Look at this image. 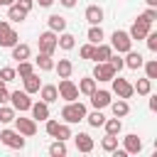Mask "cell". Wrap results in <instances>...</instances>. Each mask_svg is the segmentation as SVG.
Segmentation results:
<instances>
[{"mask_svg":"<svg viewBox=\"0 0 157 157\" xmlns=\"http://www.w3.org/2000/svg\"><path fill=\"white\" fill-rule=\"evenodd\" d=\"M15 130L20 135H25V137H32V135H37V120L34 118H17L15 115Z\"/></svg>","mask_w":157,"mask_h":157,"instance_id":"obj_9","label":"cell"},{"mask_svg":"<svg viewBox=\"0 0 157 157\" xmlns=\"http://www.w3.org/2000/svg\"><path fill=\"white\" fill-rule=\"evenodd\" d=\"M71 137H74V142H76V150H78V152L88 155V152L93 150V137H91L88 132H78V135H71Z\"/></svg>","mask_w":157,"mask_h":157,"instance_id":"obj_15","label":"cell"},{"mask_svg":"<svg viewBox=\"0 0 157 157\" xmlns=\"http://www.w3.org/2000/svg\"><path fill=\"white\" fill-rule=\"evenodd\" d=\"M93 49H96V44H83L81 49H78V54H81V59H93Z\"/></svg>","mask_w":157,"mask_h":157,"instance_id":"obj_42","label":"cell"},{"mask_svg":"<svg viewBox=\"0 0 157 157\" xmlns=\"http://www.w3.org/2000/svg\"><path fill=\"white\" fill-rule=\"evenodd\" d=\"M22 81H25V91H27L29 96H32V93H37V91L42 88V81H39V76H37L34 71H32L29 76H25Z\"/></svg>","mask_w":157,"mask_h":157,"instance_id":"obj_22","label":"cell"},{"mask_svg":"<svg viewBox=\"0 0 157 157\" xmlns=\"http://www.w3.org/2000/svg\"><path fill=\"white\" fill-rule=\"evenodd\" d=\"M123 61H125V66H128V69H132V71H137V69L145 64L142 54H140V52H132V49H130V52H125V59H123Z\"/></svg>","mask_w":157,"mask_h":157,"instance_id":"obj_16","label":"cell"},{"mask_svg":"<svg viewBox=\"0 0 157 157\" xmlns=\"http://www.w3.org/2000/svg\"><path fill=\"white\" fill-rule=\"evenodd\" d=\"M15 115H17V110H15L12 105L0 103V123H12V120H15Z\"/></svg>","mask_w":157,"mask_h":157,"instance_id":"obj_34","label":"cell"},{"mask_svg":"<svg viewBox=\"0 0 157 157\" xmlns=\"http://www.w3.org/2000/svg\"><path fill=\"white\" fill-rule=\"evenodd\" d=\"M115 147H118V135H108L105 132V137L101 140V150L103 152H113Z\"/></svg>","mask_w":157,"mask_h":157,"instance_id":"obj_35","label":"cell"},{"mask_svg":"<svg viewBox=\"0 0 157 157\" xmlns=\"http://www.w3.org/2000/svg\"><path fill=\"white\" fill-rule=\"evenodd\" d=\"M27 17V12L17 5V2H12V5H7V20H12V22H22Z\"/></svg>","mask_w":157,"mask_h":157,"instance_id":"obj_28","label":"cell"},{"mask_svg":"<svg viewBox=\"0 0 157 157\" xmlns=\"http://www.w3.org/2000/svg\"><path fill=\"white\" fill-rule=\"evenodd\" d=\"M110 110H113V115H115V118H125V115L130 113V103H128L125 98L110 101Z\"/></svg>","mask_w":157,"mask_h":157,"instance_id":"obj_20","label":"cell"},{"mask_svg":"<svg viewBox=\"0 0 157 157\" xmlns=\"http://www.w3.org/2000/svg\"><path fill=\"white\" fill-rule=\"evenodd\" d=\"M10 103H12V108H15V110L25 113V110H29L32 98H29V93H27V91H12V93H10Z\"/></svg>","mask_w":157,"mask_h":157,"instance_id":"obj_8","label":"cell"},{"mask_svg":"<svg viewBox=\"0 0 157 157\" xmlns=\"http://www.w3.org/2000/svg\"><path fill=\"white\" fill-rule=\"evenodd\" d=\"M137 17H140V20H145L147 25H152V22L157 20V7H147V10H145L142 15H137Z\"/></svg>","mask_w":157,"mask_h":157,"instance_id":"obj_40","label":"cell"},{"mask_svg":"<svg viewBox=\"0 0 157 157\" xmlns=\"http://www.w3.org/2000/svg\"><path fill=\"white\" fill-rule=\"evenodd\" d=\"M83 120H86L91 128H103V123H105V115H103V113L96 108L93 113H86V118H83Z\"/></svg>","mask_w":157,"mask_h":157,"instance_id":"obj_29","label":"cell"},{"mask_svg":"<svg viewBox=\"0 0 157 157\" xmlns=\"http://www.w3.org/2000/svg\"><path fill=\"white\" fill-rule=\"evenodd\" d=\"M49 155L52 157H64L66 155V140H54L49 145Z\"/></svg>","mask_w":157,"mask_h":157,"instance_id":"obj_33","label":"cell"},{"mask_svg":"<svg viewBox=\"0 0 157 157\" xmlns=\"http://www.w3.org/2000/svg\"><path fill=\"white\" fill-rule=\"evenodd\" d=\"M86 37H88V42H91V44H101L105 34H103L101 25H91V27H88V34H86Z\"/></svg>","mask_w":157,"mask_h":157,"instance_id":"obj_32","label":"cell"},{"mask_svg":"<svg viewBox=\"0 0 157 157\" xmlns=\"http://www.w3.org/2000/svg\"><path fill=\"white\" fill-rule=\"evenodd\" d=\"M56 32H52V29H47V32H42L39 34V39H37V44H39V52H44V54H54L59 47H56Z\"/></svg>","mask_w":157,"mask_h":157,"instance_id":"obj_4","label":"cell"},{"mask_svg":"<svg viewBox=\"0 0 157 157\" xmlns=\"http://www.w3.org/2000/svg\"><path fill=\"white\" fill-rule=\"evenodd\" d=\"M54 69H56V74H59V78H71V71H74V64H71L69 59H59V61H54Z\"/></svg>","mask_w":157,"mask_h":157,"instance_id":"obj_21","label":"cell"},{"mask_svg":"<svg viewBox=\"0 0 157 157\" xmlns=\"http://www.w3.org/2000/svg\"><path fill=\"white\" fill-rule=\"evenodd\" d=\"M12 2H15V0H0V5H5V7H7V5H12Z\"/></svg>","mask_w":157,"mask_h":157,"instance_id":"obj_50","label":"cell"},{"mask_svg":"<svg viewBox=\"0 0 157 157\" xmlns=\"http://www.w3.org/2000/svg\"><path fill=\"white\" fill-rule=\"evenodd\" d=\"M115 74H118V71H115L108 61H96V66H93V78H96V81H110Z\"/></svg>","mask_w":157,"mask_h":157,"instance_id":"obj_11","label":"cell"},{"mask_svg":"<svg viewBox=\"0 0 157 157\" xmlns=\"http://www.w3.org/2000/svg\"><path fill=\"white\" fill-rule=\"evenodd\" d=\"M37 93H39V98H42L44 103H54V101H59V91H56V86H52V83L42 86Z\"/></svg>","mask_w":157,"mask_h":157,"instance_id":"obj_19","label":"cell"},{"mask_svg":"<svg viewBox=\"0 0 157 157\" xmlns=\"http://www.w3.org/2000/svg\"><path fill=\"white\" fill-rule=\"evenodd\" d=\"M10 101V91L5 86V81H0V103H7Z\"/></svg>","mask_w":157,"mask_h":157,"instance_id":"obj_44","label":"cell"},{"mask_svg":"<svg viewBox=\"0 0 157 157\" xmlns=\"http://www.w3.org/2000/svg\"><path fill=\"white\" fill-rule=\"evenodd\" d=\"M110 83H113V93H115L118 98H125V101H128V98H132V93H135V91H132V83H130L128 78H120V76L115 74V76L110 78Z\"/></svg>","mask_w":157,"mask_h":157,"instance_id":"obj_3","label":"cell"},{"mask_svg":"<svg viewBox=\"0 0 157 157\" xmlns=\"http://www.w3.org/2000/svg\"><path fill=\"white\" fill-rule=\"evenodd\" d=\"M34 64H37L39 71H52V69H54V59H52V54H44V52H39V56L34 59Z\"/></svg>","mask_w":157,"mask_h":157,"instance_id":"obj_25","label":"cell"},{"mask_svg":"<svg viewBox=\"0 0 157 157\" xmlns=\"http://www.w3.org/2000/svg\"><path fill=\"white\" fill-rule=\"evenodd\" d=\"M15 71H17V76H20V78H25V76H29V74L34 71V64H32V61H27V59H25V61H17V69H15Z\"/></svg>","mask_w":157,"mask_h":157,"instance_id":"obj_36","label":"cell"},{"mask_svg":"<svg viewBox=\"0 0 157 157\" xmlns=\"http://www.w3.org/2000/svg\"><path fill=\"white\" fill-rule=\"evenodd\" d=\"M88 98H91V105H93V108H98V110L108 108V105H110V101H113V98H110V91H98V88H96Z\"/></svg>","mask_w":157,"mask_h":157,"instance_id":"obj_12","label":"cell"},{"mask_svg":"<svg viewBox=\"0 0 157 157\" xmlns=\"http://www.w3.org/2000/svg\"><path fill=\"white\" fill-rule=\"evenodd\" d=\"M56 47H61L64 52H69V49H74L76 47V37L71 34V32H59V37H56Z\"/></svg>","mask_w":157,"mask_h":157,"instance_id":"obj_18","label":"cell"},{"mask_svg":"<svg viewBox=\"0 0 157 157\" xmlns=\"http://www.w3.org/2000/svg\"><path fill=\"white\" fill-rule=\"evenodd\" d=\"M15 78H17V71H15L12 66H2V69H0V81L10 83V81H15Z\"/></svg>","mask_w":157,"mask_h":157,"instance_id":"obj_38","label":"cell"},{"mask_svg":"<svg viewBox=\"0 0 157 157\" xmlns=\"http://www.w3.org/2000/svg\"><path fill=\"white\" fill-rule=\"evenodd\" d=\"M150 27H152V25H147L145 20H140V17H137V20H135V22L130 25L128 34H130V39H132V42H140V39H145V37H147Z\"/></svg>","mask_w":157,"mask_h":157,"instance_id":"obj_10","label":"cell"},{"mask_svg":"<svg viewBox=\"0 0 157 157\" xmlns=\"http://www.w3.org/2000/svg\"><path fill=\"white\" fill-rule=\"evenodd\" d=\"M29 110H32V118H34V120H47V118H49V103H44V101L32 103Z\"/></svg>","mask_w":157,"mask_h":157,"instance_id":"obj_17","label":"cell"},{"mask_svg":"<svg viewBox=\"0 0 157 157\" xmlns=\"http://www.w3.org/2000/svg\"><path fill=\"white\" fill-rule=\"evenodd\" d=\"M0 142L2 145H7V147H12V150H22L25 147V135H20L17 130H2L0 132Z\"/></svg>","mask_w":157,"mask_h":157,"instance_id":"obj_6","label":"cell"},{"mask_svg":"<svg viewBox=\"0 0 157 157\" xmlns=\"http://www.w3.org/2000/svg\"><path fill=\"white\" fill-rule=\"evenodd\" d=\"M123 150H125L128 155H140V152H142V140H140L135 132H130V135L123 137Z\"/></svg>","mask_w":157,"mask_h":157,"instance_id":"obj_13","label":"cell"},{"mask_svg":"<svg viewBox=\"0 0 157 157\" xmlns=\"http://www.w3.org/2000/svg\"><path fill=\"white\" fill-rule=\"evenodd\" d=\"M17 42H20V37L10 27V22L7 20H0V47H15Z\"/></svg>","mask_w":157,"mask_h":157,"instance_id":"obj_7","label":"cell"},{"mask_svg":"<svg viewBox=\"0 0 157 157\" xmlns=\"http://www.w3.org/2000/svg\"><path fill=\"white\" fill-rule=\"evenodd\" d=\"M150 96V93H147ZM150 110H157V96H150Z\"/></svg>","mask_w":157,"mask_h":157,"instance_id":"obj_47","label":"cell"},{"mask_svg":"<svg viewBox=\"0 0 157 157\" xmlns=\"http://www.w3.org/2000/svg\"><path fill=\"white\" fill-rule=\"evenodd\" d=\"M59 2H61L64 7H74V5H76V0H59Z\"/></svg>","mask_w":157,"mask_h":157,"instance_id":"obj_48","label":"cell"},{"mask_svg":"<svg viewBox=\"0 0 157 157\" xmlns=\"http://www.w3.org/2000/svg\"><path fill=\"white\" fill-rule=\"evenodd\" d=\"M108 64H110V66H113L115 71H120V69L125 66V61L120 59V54H110V56H108Z\"/></svg>","mask_w":157,"mask_h":157,"instance_id":"obj_43","label":"cell"},{"mask_svg":"<svg viewBox=\"0 0 157 157\" xmlns=\"http://www.w3.org/2000/svg\"><path fill=\"white\" fill-rule=\"evenodd\" d=\"M71 137V130H69V123H59L56 132H54V140H69Z\"/></svg>","mask_w":157,"mask_h":157,"instance_id":"obj_39","label":"cell"},{"mask_svg":"<svg viewBox=\"0 0 157 157\" xmlns=\"http://www.w3.org/2000/svg\"><path fill=\"white\" fill-rule=\"evenodd\" d=\"M34 2H37L39 7H52V5H54V0H34Z\"/></svg>","mask_w":157,"mask_h":157,"instance_id":"obj_46","label":"cell"},{"mask_svg":"<svg viewBox=\"0 0 157 157\" xmlns=\"http://www.w3.org/2000/svg\"><path fill=\"white\" fill-rule=\"evenodd\" d=\"M113 54V49H110V44H96V49H93V61H108V56Z\"/></svg>","mask_w":157,"mask_h":157,"instance_id":"obj_24","label":"cell"},{"mask_svg":"<svg viewBox=\"0 0 157 157\" xmlns=\"http://www.w3.org/2000/svg\"><path fill=\"white\" fill-rule=\"evenodd\" d=\"M110 49L118 52V54L130 52V49H132V39H130V34H128L125 29H115V32L110 34Z\"/></svg>","mask_w":157,"mask_h":157,"instance_id":"obj_2","label":"cell"},{"mask_svg":"<svg viewBox=\"0 0 157 157\" xmlns=\"http://www.w3.org/2000/svg\"><path fill=\"white\" fill-rule=\"evenodd\" d=\"M10 49H12V59H15V61H25V59H29V47H27V44H20V42H17V44L10 47Z\"/></svg>","mask_w":157,"mask_h":157,"instance_id":"obj_30","label":"cell"},{"mask_svg":"<svg viewBox=\"0 0 157 157\" xmlns=\"http://www.w3.org/2000/svg\"><path fill=\"white\" fill-rule=\"evenodd\" d=\"M86 105L76 98V101H69L64 108H61V120L64 123H69V125H74V123H81L83 118H86Z\"/></svg>","mask_w":157,"mask_h":157,"instance_id":"obj_1","label":"cell"},{"mask_svg":"<svg viewBox=\"0 0 157 157\" xmlns=\"http://www.w3.org/2000/svg\"><path fill=\"white\" fill-rule=\"evenodd\" d=\"M56 91H59V98H64L66 103L78 98V86H76L71 78H61V81H59V86H56Z\"/></svg>","mask_w":157,"mask_h":157,"instance_id":"obj_5","label":"cell"},{"mask_svg":"<svg viewBox=\"0 0 157 157\" xmlns=\"http://www.w3.org/2000/svg\"><path fill=\"white\" fill-rule=\"evenodd\" d=\"M145 42H147V49L155 54V52H157V32H152V29H150V32H147V37H145Z\"/></svg>","mask_w":157,"mask_h":157,"instance_id":"obj_41","label":"cell"},{"mask_svg":"<svg viewBox=\"0 0 157 157\" xmlns=\"http://www.w3.org/2000/svg\"><path fill=\"white\" fill-rule=\"evenodd\" d=\"M47 25H49V29L52 32H64L66 29V17H61V15H49V20H47Z\"/></svg>","mask_w":157,"mask_h":157,"instance_id":"obj_23","label":"cell"},{"mask_svg":"<svg viewBox=\"0 0 157 157\" xmlns=\"http://www.w3.org/2000/svg\"><path fill=\"white\" fill-rule=\"evenodd\" d=\"M15 2H17V5H20L25 12H29V10L34 7V0H15Z\"/></svg>","mask_w":157,"mask_h":157,"instance_id":"obj_45","label":"cell"},{"mask_svg":"<svg viewBox=\"0 0 157 157\" xmlns=\"http://www.w3.org/2000/svg\"><path fill=\"white\" fill-rule=\"evenodd\" d=\"M147 2V7H157V0H145Z\"/></svg>","mask_w":157,"mask_h":157,"instance_id":"obj_49","label":"cell"},{"mask_svg":"<svg viewBox=\"0 0 157 157\" xmlns=\"http://www.w3.org/2000/svg\"><path fill=\"white\" fill-rule=\"evenodd\" d=\"M83 17H86V22H88V25H101V22H103V17H105V12H103V7H101V5H88V7H86V12H83Z\"/></svg>","mask_w":157,"mask_h":157,"instance_id":"obj_14","label":"cell"},{"mask_svg":"<svg viewBox=\"0 0 157 157\" xmlns=\"http://www.w3.org/2000/svg\"><path fill=\"white\" fill-rule=\"evenodd\" d=\"M93 91H96V78H93V76H86V78H81V81H78V93L91 96Z\"/></svg>","mask_w":157,"mask_h":157,"instance_id":"obj_31","label":"cell"},{"mask_svg":"<svg viewBox=\"0 0 157 157\" xmlns=\"http://www.w3.org/2000/svg\"><path fill=\"white\" fill-rule=\"evenodd\" d=\"M103 128H105V132L108 135H120V130H123V120L120 118H105V123H103Z\"/></svg>","mask_w":157,"mask_h":157,"instance_id":"obj_27","label":"cell"},{"mask_svg":"<svg viewBox=\"0 0 157 157\" xmlns=\"http://www.w3.org/2000/svg\"><path fill=\"white\" fill-rule=\"evenodd\" d=\"M132 91L137 93V96H147V93H152V81L145 76V78H137L135 83H132Z\"/></svg>","mask_w":157,"mask_h":157,"instance_id":"obj_26","label":"cell"},{"mask_svg":"<svg viewBox=\"0 0 157 157\" xmlns=\"http://www.w3.org/2000/svg\"><path fill=\"white\" fill-rule=\"evenodd\" d=\"M142 66H145V76H147L150 81H155V78H157V59H150V61H145Z\"/></svg>","mask_w":157,"mask_h":157,"instance_id":"obj_37","label":"cell"}]
</instances>
